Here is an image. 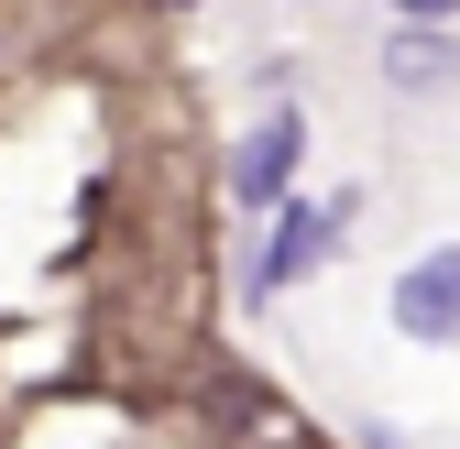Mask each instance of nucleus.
Segmentation results:
<instances>
[{
  "label": "nucleus",
  "mask_w": 460,
  "mask_h": 449,
  "mask_svg": "<svg viewBox=\"0 0 460 449\" xmlns=\"http://www.w3.org/2000/svg\"><path fill=\"white\" fill-rule=\"evenodd\" d=\"M449 77H460V33H438V22L384 33V88H449Z\"/></svg>",
  "instance_id": "4"
},
{
  "label": "nucleus",
  "mask_w": 460,
  "mask_h": 449,
  "mask_svg": "<svg viewBox=\"0 0 460 449\" xmlns=\"http://www.w3.org/2000/svg\"><path fill=\"white\" fill-rule=\"evenodd\" d=\"M460 0H394V22H449Z\"/></svg>",
  "instance_id": "5"
},
{
  "label": "nucleus",
  "mask_w": 460,
  "mask_h": 449,
  "mask_svg": "<svg viewBox=\"0 0 460 449\" xmlns=\"http://www.w3.org/2000/svg\"><path fill=\"white\" fill-rule=\"evenodd\" d=\"M296 154H307V121L296 110H274V121L242 132V154H230V208H274L285 176H296Z\"/></svg>",
  "instance_id": "3"
},
{
  "label": "nucleus",
  "mask_w": 460,
  "mask_h": 449,
  "mask_svg": "<svg viewBox=\"0 0 460 449\" xmlns=\"http://www.w3.org/2000/svg\"><path fill=\"white\" fill-rule=\"evenodd\" d=\"M351 208H362V198H307V208H285V231H274V252L252 263V286H296L307 263H329L340 242H351Z\"/></svg>",
  "instance_id": "2"
},
{
  "label": "nucleus",
  "mask_w": 460,
  "mask_h": 449,
  "mask_svg": "<svg viewBox=\"0 0 460 449\" xmlns=\"http://www.w3.org/2000/svg\"><path fill=\"white\" fill-rule=\"evenodd\" d=\"M394 329L428 340V351L460 340V242H438V252H417L406 274H394Z\"/></svg>",
  "instance_id": "1"
}]
</instances>
